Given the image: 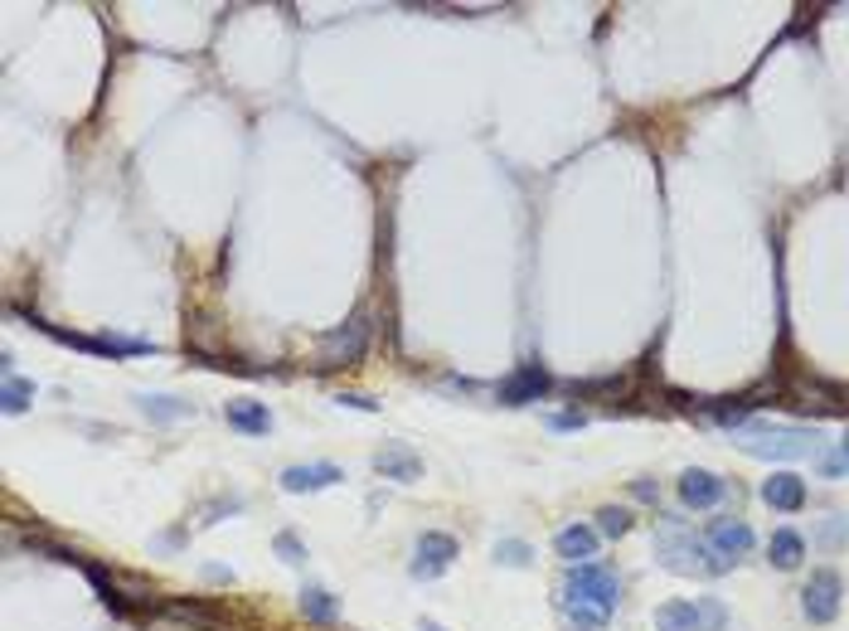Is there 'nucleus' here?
<instances>
[{
    "instance_id": "1",
    "label": "nucleus",
    "mask_w": 849,
    "mask_h": 631,
    "mask_svg": "<svg viewBox=\"0 0 849 631\" xmlns=\"http://www.w3.org/2000/svg\"><path fill=\"white\" fill-rule=\"evenodd\" d=\"M621 598V578L611 564H573L569 578H563V607H569L577 631H603L607 617L617 612Z\"/></svg>"
},
{
    "instance_id": "2",
    "label": "nucleus",
    "mask_w": 849,
    "mask_h": 631,
    "mask_svg": "<svg viewBox=\"0 0 849 631\" xmlns=\"http://www.w3.org/2000/svg\"><path fill=\"white\" fill-rule=\"evenodd\" d=\"M734 442H738V452L762 457V462L820 457V432L816 428H742Z\"/></svg>"
},
{
    "instance_id": "3",
    "label": "nucleus",
    "mask_w": 849,
    "mask_h": 631,
    "mask_svg": "<svg viewBox=\"0 0 849 631\" xmlns=\"http://www.w3.org/2000/svg\"><path fill=\"white\" fill-rule=\"evenodd\" d=\"M655 554H660V564H665L670 574H714L718 578V574H728V568H734V558L714 554L709 544L690 540V534H660Z\"/></svg>"
},
{
    "instance_id": "4",
    "label": "nucleus",
    "mask_w": 849,
    "mask_h": 631,
    "mask_svg": "<svg viewBox=\"0 0 849 631\" xmlns=\"http://www.w3.org/2000/svg\"><path fill=\"white\" fill-rule=\"evenodd\" d=\"M840 593H845V583H840V574H835V568H820V574H811L806 593H801V612H806V622H816V627L835 622V617H840Z\"/></svg>"
},
{
    "instance_id": "5",
    "label": "nucleus",
    "mask_w": 849,
    "mask_h": 631,
    "mask_svg": "<svg viewBox=\"0 0 849 631\" xmlns=\"http://www.w3.org/2000/svg\"><path fill=\"white\" fill-rule=\"evenodd\" d=\"M364 341H370V325H364V316H355V321H350L345 331L326 335V345H321V369L355 365V359L364 355Z\"/></svg>"
},
{
    "instance_id": "6",
    "label": "nucleus",
    "mask_w": 849,
    "mask_h": 631,
    "mask_svg": "<svg viewBox=\"0 0 849 631\" xmlns=\"http://www.w3.org/2000/svg\"><path fill=\"white\" fill-rule=\"evenodd\" d=\"M374 472H379L384 481L408 486V481H418L422 476V457L408 447V442H384V447L374 452Z\"/></svg>"
},
{
    "instance_id": "7",
    "label": "nucleus",
    "mask_w": 849,
    "mask_h": 631,
    "mask_svg": "<svg viewBox=\"0 0 849 631\" xmlns=\"http://www.w3.org/2000/svg\"><path fill=\"white\" fill-rule=\"evenodd\" d=\"M724 496H728V481L714 472H704V466H690V472L680 476V500H685L690 510H714Z\"/></svg>"
},
{
    "instance_id": "8",
    "label": "nucleus",
    "mask_w": 849,
    "mask_h": 631,
    "mask_svg": "<svg viewBox=\"0 0 849 631\" xmlns=\"http://www.w3.org/2000/svg\"><path fill=\"white\" fill-rule=\"evenodd\" d=\"M456 558V540L452 534H438V530H428L418 540V558H412V578H438L446 574V564Z\"/></svg>"
},
{
    "instance_id": "9",
    "label": "nucleus",
    "mask_w": 849,
    "mask_h": 631,
    "mask_svg": "<svg viewBox=\"0 0 849 631\" xmlns=\"http://www.w3.org/2000/svg\"><path fill=\"white\" fill-rule=\"evenodd\" d=\"M762 500H768L772 510H782V516H792V510L806 506V481H801L796 472H772L768 481H762Z\"/></svg>"
},
{
    "instance_id": "10",
    "label": "nucleus",
    "mask_w": 849,
    "mask_h": 631,
    "mask_svg": "<svg viewBox=\"0 0 849 631\" xmlns=\"http://www.w3.org/2000/svg\"><path fill=\"white\" fill-rule=\"evenodd\" d=\"M335 481H345V472H340V466H330V462L287 466V472H282V490H291V496H301V490H326Z\"/></svg>"
},
{
    "instance_id": "11",
    "label": "nucleus",
    "mask_w": 849,
    "mask_h": 631,
    "mask_svg": "<svg viewBox=\"0 0 849 631\" xmlns=\"http://www.w3.org/2000/svg\"><path fill=\"white\" fill-rule=\"evenodd\" d=\"M549 389V374L539 369V365H525L520 374H510V379L500 384V403H510V408H520V403H534L539 394Z\"/></svg>"
},
{
    "instance_id": "12",
    "label": "nucleus",
    "mask_w": 849,
    "mask_h": 631,
    "mask_svg": "<svg viewBox=\"0 0 849 631\" xmlns=\"http://www.w3.org/2000/svg\"><path fill=\"white\" fill-rule=\"evenodd\" d=\"M709 549L724 558H742L752 549V530L742 520H714L709 524Z\"/></svg>"
},
{
    "instance_id": "13",
    "label": "nucleus",
    "mask_w": 849,
    "mask_h": 631,
    "mask_svg": "<svg viewBox=\"0 0 849 631\" xmlns=\"http://www.w3.org/2000/svg\"><path fill=\"white\" fill-rule=\"evenodd\" d=\"M553 549H559V558H569V564H593L597 530H587V524H569V530L553 534Z\"/></svg>"
},
{
    "instance_id": "14",
    "label": "nucleus",
    "mask_w": 849,
    "mask_h": 631,
    "mask_svg": "<svg viewBox=\"0 0 849 631\" xmlns=\"http://www.w3.org/2000/svg\"><path fill=\"white\" fill-rule=\"evenodd\" d=\"M223 413H229V428H239V432H267V428H273L267 403H253V399H233Z\"/></svg>"
},
{
    "instance_id": "15",
    "label": "nucleus",
    "mask_w": 849,
    "mask_h": 631,
    "mask_svg": "<svg viewBox=\"0 0 849 631\" xmlns=\"http://www.w3.org/2000/svg\"><path fill=\"white\" fill-rule=\"evenodd\" d=\"M136 403L151 423H180V418H190V403L170 399V394H136Z\"/></svg>"
},
{
    "instance_id": "16",
    "label": "nucleus",
    "mask_w": 849,
    "mask_h": 631,
    "mask_svg": "<svg viewBox=\"0 0 849 631\" xmlns=\"http://www.w3.org/2000/svg\"><path fill=\"white\" fill-rule=\"evenodd\" d=\"M768 558L776 568H796L801 558H806V540H801L796 530H776L772 544H768Z\"/></svg>"
},
{
    "instance_id": "17",
    "label": "nucleus",
    "mask_w": 849,
    "mask_h": 631,
    "mask_svg": "<svg viewBox=\"0 0 849 631\" xmlns=\"http://www.w3.org/2000/svg\"><path fill=\"white\" fill-rule=\"evenodd\" d=\"M655 631H699L694 602H665V607L655 612Z\"/></svg>"
},
{
    "instance_id": "18",
    "label": "nucleus",
    "mask_w": 849,
    "mask_h": 631,
    "mask_svg": "<svg viewBox=\"0 0 849 631\" xmlns=\"http://www.w3.org/2000/svg\"><path fill=\"white\" fill-rule=\"evenodd\" d=\"M301 612L311 617V622H335V602H330L326 588H301Z\"/></svg>"
},
{
    "instance_id": "19",
    "label": "nucleus",
    "mask_w": 849,
    "mask_h": 631,
    "mask_svg": "<svg viewBox=\"0 0 849 631\" xmlns=\"http://www.w3.org/2000/svg\"><path fill=\"white\" fill-rule=\"evenodd\" d=\"M694 617H699V631H724L728 627V607L718 598H699L694 602Z\"/></svg>"
},
{
    "instance_id": "20",
    "label": "nucleus",
    "mask_w": 849,
    "mask_h": 631,
    "mask_svg": "<svg viewBox=\"0 0 849 631\" xmlns=\"http://www.w3.org/2000/svg\"><path fill=\"white\" fill-rule=\"evenodd\" d=\"M34 399V384L30 379H15V374H5V413H25Z\"/></svg>"
},
{
    "instance_id": "21",
    "label": "nucleus",
    "mask_w": 849,
    "mask_h": 631,
    "mask_svg": "<svg viewBox=\"0 0 849 631\" xmlns=\"http://www.w3.org/2000/svg\"><path fill=\"white\" fill-rule=\"evenodd\" d=\"M631 530V516L627 510H617V506H607L603 516H597V534H607V540H621V534Z\"/></svg>"
},
{
    "instance_id": "22",
    "label": "nucleus",
    "mask_w": 849,
    "mask_h": 631,
    "mask_svg": "<svg viewBox=\"0 0 849 631\" xmlns=\"http://www.w3.org/2000/svg\"><path fill=\"white\" fill-rule=\"evenodd\" d=\"M529 558H534V554H529V544H525V540H500V544H495V564H510V568H525V564H529Z\"/></svg>"
},
{
    "instance_id": "23",
    "label": "nucleus",
    "mask_w": 849,
    "mask_h": 631,
    "mask_svg": "<svg viewBox=\"0 0 849 631\" xmlns=\"http://www.w3.org/2000/svg\"><path fill=\"white\" fill-rule=\"evenodd\" d=\"M277 554L287 558V564H301V558H306V549H301L297 534H277Z\"/></svg>"
},
{
    "instance_id": "24",
    "label": "nucleus",
    "mask_w": 849,
    "mask_h": 631,
    "mask_svg": "<svg viewBox=\"0 0 849 631\" xmlns=\"http://www.w3.org/2000/svg\"><path fill=\"white\" fill-rule=\"evenodd\" d=\"M335 403H345V408H360V413H379V403H374L370 394H340Z\"/></svg>"
},
{
    "instance_id": "25",
    "label": "nucleus",
    "mask_w": 849,
    "mask_h": 631,
    "mask_svg": "<svg viewBox=\"0 0 849 631\" xmlns=\"http://www.w3.org/2000/svg\"><path fill=\"white\" fill-rule=\"evenodd\" d=\"M840 540H849V520L830 516V524H825V544H840Z\"/></svg>"
},
{
    "instance_id": "26",
    "label": "nucleus",
    "mask_w": 849,
    "mask_h": 631,
    "mask_svg": "<svg viewBox=\"0 0 849 631\" xmlns=\"http://www.w3.org/2000/svg\"><path fill=\"white\" fill-rule=\"evenodd\" d=\"M583 423H587L583 413H553V418H549V428H559V432H573V428H583Z\"/></svg>"
},
{
    "instance_id": "27",
    "label": "nucleus",
    "mask_w": 849,
    "mask_h": 631,
    "mask_svg": "<svg viewBox=\"0 0 849 631\" xmlns=\"http://www.w3.org/2000/svg\"><path fill=\"white\" fill-rule=\"evenodd\" d=\"M820 472H825V476H845V472H849V457H845V452H835V457L820 462Z\"/></svg>"
},
{
    "instance_id": "28",
    "label": "nucleus",
    "mask_w": 849,
    "mask_h": 631,
    "mask_svg": "<svg viewBox=\"0 0 849 631\" xmlns=\"http://www.w3.org/2000/svg\"><path fill=\"white\" fill-rule=\"evenodd\" d=\"M631 490H636V496H641V500H655V481H646V476H641V481H636Z\"/></svg>"
},
{
    "instance_id": "29",
    "label": "nucleus",
    "mask_w": 849,
    "mask_h": 631,
    "mask_svg": "<svg viewBox=\"0 0 849 631\" xmlns=\"http://www.w3.org/2000/svg\"><path fill=\"white\" fill-rule=\"evenodd\" d=\"M418 631H446V627H438V622H422Z\"/></svg>"
},
{
    "instance_id": "30",
    "label": "nucleus",
    "mask_w": 849,
    "mask_h": 631,
    "mask_svg": "<svg viewBox=\"0 0 849 631\" xmlns=\"http://www.w3.org/2000/svg\"><path fill=\"white\" fill-rule=\"evenodd\" d=\"M840 447H845V457H849V432H845V442H840Z\"/></svg>"
}]
</instances>
